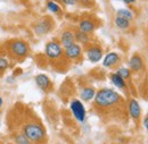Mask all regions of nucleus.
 Segmentation results:
<instances>
[{
    "label": "nucleus",
    "instance_id": "obj_7",
    "mask_svg": "<svg viewBox=\"0 0 148 144\" xmlns=\"http://www.w3.org/2000/svg\"><path fill=\"white\" fill-rule=\"evenodd\" d=\"M64 54H65V57L67 59L76 60L82 56V48H81V46L79 43H73L72 46L65 48Z\"/></svg>",
    "mask_w": 148,
    "mask_h": 144
},
{
    "label": "nucleus",
    "instance_id": "obj_13",
    "mask_svg": "<svg viewBox=\"0 0 148 144\" xmlns=\"http://www.w3.org/2000/svg\"><path fill=\"white\" fill-rule=\"evenodd\" d=\"M119 61H120V54H116V52H110L105 56V58L103 60V66L106 68H112Z\"/></svg>",
    "mask_w": 148,
    "mask_h": 144
},
{
    "label": "nucleus",
    "instance_id": "obj_14",
    "mask_svg": "<svg viewBox=\"0 0 148 144\" xmlns=\"http://www.w3.org/2000/svg\"><path fill=\"white\" fill-rule=\"evenodd\" d=\"M79 30L81 32H84L87 34L92 33L93 31L96 30V24L93 23L91 19H83L80 22L79 24Z\"/></svg>",
    "mask_w": 148,
    "mask_h": 144
},
{
    "label": "nucleus",
    "instance_id": "obj_12",
    "mask_svg": "<svg viewBox=\"0 0 148 144\" xmlns=\"http://www.w3.org/2000/svg\"><path fill=\"white\" fill-rule=\"evenodd\" d=\"M130 71L132 72H139L144 67V60L139 54H133L129 60Z\"/></svg>",
    "mask_w": 148,
    "mask_h": 144
},
{
    "label": "nucleus",
    "instance_id": "obj_21",
    "mask_svg": "<svg viewBox=\"0 0 148 144\" xmlns=\"http://www.w3.org/2000/svg\"><path fill=\"white\" fill-rule=\"evenodd\" d=\"M117 74L123 78V79H129L130 77H131V71H130V68H127V67H121V68H119L117 69Z\"/></svg>",
    "mask_w": 148,
    "mask_h": 144
},
{
    "label": "nucleus",
    "instance_id": "obj_15",
    "mask_svg": "<svg viewBox=\"0 0 148 144\" xmlns=\"http://www.w3.org/2000/svg\"><path fill=\"white\" fill-rule=\"evenodd\" d=\"M110 77H111V82L117 89H121V90H125L127 89V82H125V79H123L117 73L111 74Z\"/></svg>",
    "mask_w": 148,
    "mask_h": 144
},
{
    "label": "nucleus",
    "instance_id": "obj_4",
    "mask_svg": "<svg viewBox=\"0 0 148 144\" xmlns=\"http://www.w3.org/2000/svg\"><path fill=\"white\" fill-rule=\"evenodd\" d=\"M70 108H71V111H72V113H73L74 118H75L77 122L83 123V122L86 120V115H87V112H86V109H84L83 103H82L80 100L73 99V100L71 101Z\"/></svg>",
    "mask_w": 148,
    "mask_h": 144
},
{
    "label": "nucleus",
    "instance_id": "obj_22",
    "mask_svg": "<svg viewBox=\"0 0 148 144\" xmlns=\"http://www.w3.org/2000/svg\"><path fill=\"white\" fill-rule=\"evenodd\" d=\"M15 144H32V142L22 133L15 136Z\"/></svg>",
    "mask_w": 148,
    "mask_h": 144
},
{
    "label": "nucleus",
    "instance_id": "obj_3",
    "mask_svg": "<svg viewBox=\"0 0 148 144\" xmlns=\"http://www.w3.org/2000/svg\"><path fill=\"white\" fill-rule=\"evenodd\" d=\"M10 51L17 58H25L29 54L30 48H29V44L25 41L15 40L10 43Z\"/></svg>",
    "mask_w": 148,
    "mask_h": 144
},
{
    "label": "nucleus",
    "instance_id": "obj_9",
    "mask_svg": "<svg viewBox=\"0 0 148 144\" xmlns=\"http://www.w3.org/2000/svg\"><path fill=\"white\" fill-rule=\"evenodd\" d=\"M128 109H129L130 116L132 117L133 120H139L140 119V117H141V108H140L139 102L136 99H131L130 100L129 105H128Z\"/></svg>",
    "mask_w": 148,
    "mask_h": 144
},
{
    "label": "nucleus",
    "instance_id": "obj_6",
    "mask_svg": "<svg viewBox=\"0 0 148 144\" xmlns=\"http://www.w3.org/2000/svg\"><path fill=\"white\" fill-rule=\"evenodd\" d=\"M51 29H53V22H51V19H49L48 17H45L43 19L39 20L37 24L34 25V27H33L34 33L39 36L49 33L51 31Z\"/></svg>",
    "mask_w": 148,
    "mask_h": 144
},
{
    "label": "nucleus",
    "instance_id": "obj_30",
    "mask_svg": "<svg viewBox=\"0 0 148 144\" xmlns=\"http://www.w3.org/2000/svg\"><path fill=\"white\" fill-rule=\"evenodd\" d=\"M0 144H1V143H0Z\"/></svg>",
    "mask_w": 148,
    "mask_h": 144
},
{
    "label": "nucleus",
    "instance_id": "obj_25",
    "mask_svg": "<svg viewBox=\"0 0 148 144\" xmlns=\"http://www.w3.org/2000/svg\"><path fill=\"white\" fill-rule=\"evenodd\" d=\"M80 2L83 5V6H91L92 5V0H80Z\"/></svg>",
    "mask_w": 148,
    "mask_h": 144
},
{
    "label": "nucleus",
    "instance_id": "obj_28",
    "mask_svg": "<svg viewBox=\"0 0 148 144\" xmlns=\"http://www.w3.org/2000/svg\"><path fill=\"white\" fill-rule=\"evenodd\" d=\"M2 105H3V100H2V98L0 96V108L2 107Z\"/></svg>",
    "mask_w": 148,
    "mask_h": 144
},
{
    "label": "nucleus",
    "instance_id": "obj_10",
    "mask_svg": "<svg viewBox=\"0 0 148 144\" xmlns=\"http://www.w3.org/2000/svg\"><path fill=\"white\" fill-rule=\"evenodd\" d=\"M36 83H37L38 88L45 92H48L51 88V81L45 74H39L36 76Z\"/></svg>",
    "mask_w": 148,
    "mask_h": 144
},
{
    "label": "nucleus",
    "instance_id": "obj_27",
    "mask_svg": "<svg viewBox=\"0 0 148 144\" xmlns=\"http://www.w3.org/2000/svg\"><path fill=\"white\" fill-rule=\"evenodd\" d=\"M144 127L148 130V116L144 119Z\"/></svg>",
    "mask_w": 148,
    "mask_h": 144
},
{
    "label": "nucleus",
    "instance_id": "obj_5",
    "mask_svg": "<svg viewBox=\"0 0 148 144\" xmlns=\"http://www.w3.org/2000/svg\"><path fill=\"white\" fill-rule=\"evenodd\" d=\"M46 56L51 59V60H56L58 58H60L63 56V49L62 46L56 42V41H50L46 44V49H45Z\"/></svg>",
    "mask_w": 148,
    "mask_h": 144
},
{
    "label": "nucleus",
    "instance_id": "obj_20",
    "mask_svg": "<svg viewBox=\"0 0 148 144\" xmlns=\"http://www.w3.org/2000/svg\"><path fill=\"white\" fill-rule=\"evenodd\" d=\"M47 9L49 10V12H51V13H54V14H58V13H60V6L55 2L54 0H48L47 1Z\"/></svg>",
    "mask_w": 148,
    "mask_h": 144
},
{
    "label": "nucleus",
    "instance_id": "obj_23",
    "mask_svg": "<svg viewBox=\"0 0 148 144\" xmlns=\"http://www.w3.org/2000/svg\"><path fill=\"white\" fill-rule=\"evenodd\" d=\"M9 66V61L5 58V57H0V72H3L8 68Z\"/></svg>",
    "mask_w": 148,
    "mask_h": 144
},
{
    "label": "nucleus",
    "instance_id": "obj_1",
    "mask_svg": "<svg viewBox=\"0 0 148 144\" xmlns=\"http://www.w3.org/2000/svg\"><path fill=\"white\" fill-rule=\"evenodd\" d=\"M93 101L95 105L99 108H110L120 103L122 101V98L116 91L112 89H101L96 93Z\"/></svg>",
    "mask_w": 148,
    "mask_h": 144
},
{
    "label": "nucleus",
    "instance_id": "obj_2",
    "mask_svg": "<svg viewBox=\"0 0 148 144\" xmlns=\"http://www.w3.org/2000/svg\"><path fill=\"white\" fill-rule=\"evenodd\" d=\"M23 134L32 142V143H40L46 139V130L40 124L30 123L23 127Z\"/></svg>",
    "mask_w": 148,
    "mask_h": 144
},
{
    "label": "nucleus",
    "instance_id": "obj_17",
    "mask_svg": "<svg viewBox=\"0 0 148 144\" xmlns=\"http://www.w3.org/2000/svg\"><path fill=\"white\" fill-rule=\"evenodd\" d=\"M114 23H115L116 27L120 30H128L130 27V20H128L127 18L121 17V16H116L114 19Z\"/></svg>",
    "mask_w": 148,
    "mask_h": 144
},
{
    "label": "nucleus",
    "instance_id": "obj_19",
    "mask_svg": "<svg viewBox=\"0 0 148 144\" xmlns=\"http://www.w3.org/2000/svg\"><path fill=\"white\" fill-rule=\"evenodd\" d=\"M116 16H121V17H123V18H127L130 22L133 19V14H132V12H131L130 9H127V8H121V9H119L117 13H116Z\"/></svg>",
    "mask_w": 148,
    "mask_h": 144
},
{
    "label": "nucleus",
    "instance_id": "obj_18",
    "mask_svg": "<svg viewBox=\"0 0 148 144\" xmlns=\"http://www.w3.org/2000/svg\"><path fill=\"white\" fill-rule=\"evenodd\" d=\"M74 36H75V41H77V42L81 43V44H88L89 41H90L89 34H87V33H84V32H81L80 30L74 33Z\"/></svg>",
    "mask_w": 148,
    "mask_h": 144
},
{
    "label": "nucleus",
    "instance_id": "obj_16",
    "mask_svg": "<svg viewBox=\"0 0 148 144\" xmlns=\"http://www.w3.org/2000/svg\"><path fill=\"white\" fill-rule=\"evenodd\" d=\"M95 95H96V90L93 88H90V86L84 88L83 90L81 91V94H80L81 100L87 101V102L90 101V100H92L93 98H95Z\"/></svg>",
    "mask_w": 148,
    "mask_h": 144
},
{
    "label": "nucleus",
    "instance_id": "obj_29",
    "mask_svg": "<svg viewBox=\"0 0 148 144\" xmlns=\"http://www.w3.org/2000/svg\"><path fill=\"white\" fill-rule=\"evenodd\" d=\"M9 144H14V143H9Z\"/></svg>",
    "mask_w": 148,
    "mask_h": 144
},
{
    "label": "nucleus",
    "instance_id": "obj_26",
    "mask_svg": "<svg viewBox=\"0 0 148 144\" xmlns=\"http://www.w3.org/2000/svg\"><path fill=\"white\" fill-rule=\"evenodd\" d=\"M124 3H127V5H132V3H134L137 0H122Z\"/></svg>",
    "mask_w": 148,
    "mask_h": 144
},
{
    "label": "nucleus",
    "instance_id": "obj_8",
    "mask_svg": "<svg viewBox=\"0 0 148 144\" xmlns=\"http://www.w3.org/2000/svg\"><path fill=\"white\" fill-rule=\"evenodd\" d=\"M87 57H88L89 61L96 64V62L100 61L103 58V49L99 46H91L87 49Z\"/></svg>",
    "mask_w": 148,
    "mask_h": 144
},
{
    "label": "nucleus",
    "instance_id": "obj_11",
    "mask_svg": "<svg viewBox=\"0 0 148 144\" xmlns=\"http://www.w3.org/2000/svg\"><path fill=\"white\" fill-rule=\"evenodd\" d=\"M73 43H75V36L74 33L70 30H66L62 33L60 35V46H63V48H67L70 46H72Z\"/></svg>",
    "mask_w": 148,
    "mask_h": 144
},
{
    "label": "nucleus",
    "instance_id": "obj_24",
    "mask_svg": "<svg viewBox=\"0 0 148 144\" xmlns=\"http://www.w3.org/2000/svg\"><path fill=\"white\" fill-rule=\"evenodd\" d=\"M65 6H74L77 2H80V0H60Z\"/></svg>",
    "mask_w": 148,
    "mask_h": 144
}]
</instances>
